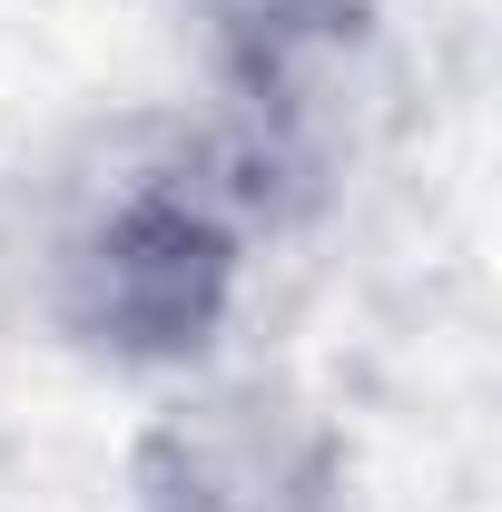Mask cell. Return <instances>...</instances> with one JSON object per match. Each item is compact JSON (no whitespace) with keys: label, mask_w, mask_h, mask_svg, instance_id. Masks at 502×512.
<instances>
[{"label":"cell","mask_w":502,"mask_h":512,"mask_svg":"<svg viewBox=\"0 0 502 512\" xmlns=\"http://www.w3.org/2000/svg\"><path fill=\"white\" fill-rule=\"evenodd\" d=\"M20 197H30L20 306L79 365L148 384L227 355L256 256L315 227L207 99L79 128L40 178H20Z\"/></svg>","instance_id":"cell-1"},{"label":"cell","mask_w":502,"mask_h":512,"mask_svg":"<svg viewBox=\"0 0 502 512\" xmlns=\"http://www.w3.org/2000/svg\"><path fill=\"white\" fill-rule=\"evenodd\" d=\"M128 512H355V434L296 365L168 375L128 434Z\"/></svg>","instance_id":"cell-2"},{"label":"cell","mask_w":502,"mask_h":512,"mask_svg":"<svg viewBox=\"0 0 502 512\" xmlns=\"http://www.w3.org/2000/svg\"><path fill=\"white\" fill-rule=\"evenodd\" d=\"M197 40V99L325 217L384 69L394 0H178Z\"/></svg>","instance_id":"cell-3"}]
</instances>
